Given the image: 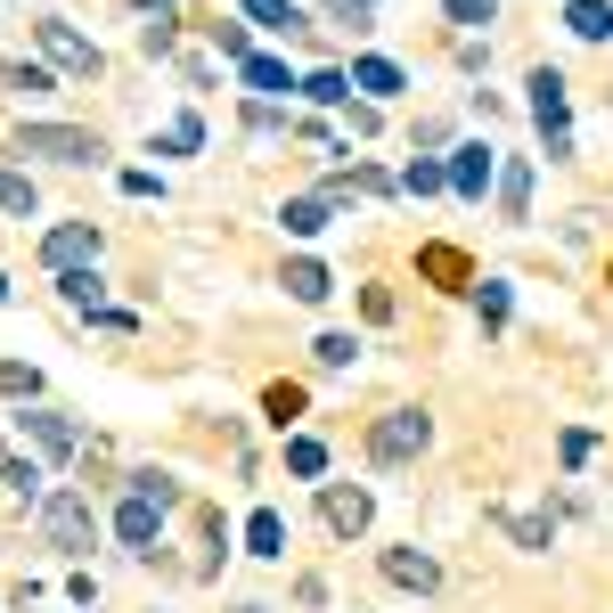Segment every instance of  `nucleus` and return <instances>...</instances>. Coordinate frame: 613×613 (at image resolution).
Segmentation results:
<instances>
[{
    "mask_svg": "<svg viewBox=\"0 0 613 613\" xmlns=\"http://www.w3.org/2000/svg\"><path fill=\"white\" fill-rule=\"evenodd\" d=\"M17 156H50V164H98L107 147H98V132H74V123H25V132H17Z\"/></svg>",
    "mask_w": 613,
    "mask_h": 613,
    "instance_id": "f257e3e1",
    "label": "nucleus"
},
{
    "mask_svg": "<svg viewBox=\"0 0 613 613\" xmlns=\"http://www.w3.org/2000/svg\"><path fill=\"white\" fill-rule=\"evenodd\" d=\"M41 532L66 548V557H82V548L98 540V516H91V499H82V491H50V499H41Z\"/></svg>",
    "mask_w": 613,
    "mask_h": 613,
    "instance_id": "f03ea898",
    "label": "nucleus"
},
{
    "mask_svg": "<svg viewBox=\"0 0 613 613\" xmlns=\"http://www.w3.org/2000/svg\"><path fill=\"white\" fill-rule=\"evenodd\" d=\"M434 441L426 426V409H393V417H376V434H368V450H376V467H401V458H417Z\"/></svg>",
    "mask_w": 613,
    "mask_h": 613,
    "instance_id": "7ed1b4c3",
    "label": "nucleus"
},
{
    "mask_svg": "<svg viewBox=\"0 0 613 613\" xmlns=\"http://www.w3.org/2000/svg\"><path fill=\"white\" fill-rule=\"evenodd\" d=\"M532 115H540V132H548V156H564L573 132H564V74H557V66L532 74Z\"/></svg>",
    "mask_w": 613,
    "mask_h": 613,
    "instance_id": "20e7f679",
    "label": "nucleus"
},
{
    "mask_svg": "<svg viewBox=\"0 0 613 613\" xmlns=\"http://www.w3.org/2000/svg\"><path fill=\"white\" fill-rule=\"evenodd\" d=\"M33 41H41V50H50V58H58L66 74H98V66H107V58H98L91 41H82V33L66 25V17H50V25H33Z\"/></svg>",
    "mask_w": 613,
    "mask_h": 613,
    "instance_id": "39448f33",
    "label": "nucleus"
},
{
    "mask_svg": "<svg viewBox=\"0 0 613 613\" xmlns=\"http://www.w3.org/2000/svg\"><path fill=\"white\" fill-rule=\"evenodd\" d=\"M320 516H328V532H368V491H361V482H328V491H320Z\"/></svg>",
    "mask_w": 613,
    "mask_h": 613,
    "instance_id": "423d86ee",
    "label": "nucleus"
},
{
    "mask_svg": "<svg viewBox=\"0 0 613 613\" xmlns=\"http://www.w3.org/2000/svg\"><path fill=\"white\" fill-rule=\"evenodd\" d=\"M41 253H50V270H82L98 253V229L91 221H66V229H50V238H41Z\"/></svg>",
    "mask_w": 613,
    "mask_h": 613,
    "instance_id": "0eeeda50",
    "label": "nucleus"
},
{
    "mask_svg": "<svg viewBox=\"0 0 613 613\" xmlns=\"http://www.w3.org/2000/svg\"><path fill=\"white\" fill-rule=\"evenodd\" d=\"M417 270H426L434 287H475V262L458 246H417Z\"/></svg>",
    "mask_w": 613,
    "mask_h": 613,
    "instance_id": "6e6552de",
    "label": "nucleus"
},
{
    "mask_svg": "<svg viewBox=\"0 0 613 613\" xmlns=\"http://www.w3.org/2000/svg\"><path fill=\"white\" fill-rule=\"evenodd\" d=\"M246 557H287V516L279 507H253L246 516Z\"/></svg>",
    "mask_w": 613,
    "mask_h": 613,
    "instance_id": "1a4fd4ad",
    "label": "nucleus"
},
{
    "mask_svg": "<svg viewBox=\"0 0 613 613\" xmlns=\"http://www.w3.org/2000/svg\"><path fill=\"white\" fill-rule=\"evenodd\" d=\"M385 581H401V589H417V598H426L441 573H434V557H417V548H385Z\"/></svg>",
    "mask_w": 613,
    "mask_h": 613,
    "instance_id": "9d476101",
    "label": "nucleus"
},
{
    "mask_svg": "<svg viewBox=\"0 0 613 613\" xmlns=\"http://www.w3.org/2000/svg\"><path fill=\"white\" fill-rule=\"evenodd\" d=\"M156 523H164V507L132 491V499H123V516H115V532L132 540V548H147V540H156Z\"/></svg>",
    "mask_w": 613,
    "mask_h": 613,
    "instance_id": "9b49d317",
    "label": "nucleus"
},
{
    "mask_svg": "<svg viewBox=\"0 0 613 613\" xmlns=\"http://www.w3.org/2000/svg\"><path fill=\"white\" fill-rule=\"evenodd\" d=\"M482 180H491V147H458L450 188H458V197H482Z\"/></svg>",
    "mask_w": 613,
    "mask_h": 613,
    "instance_id": "f8f14e48",
    "label": "nucleus"
},
{
    "mask_svg": "<svg viewBox=\"0 0 613 613\" xmlns=\"http://www.w3.org/2000/svg\"><path fill=\"white\" fill-rule=\"evenodd\" d=\"M287 294H294V303H328L335 279H328L320 262H287Z\"/></svg>",
    "mask_w": 613,
    "mask_h": 613,
    "instance_id": "ddd939ff",
    "label": "nucleus"
},
{
    "mask_svg": "<svg viewBox=\"0 0 613 613\" xmlns=\"http://www.w3.org/2000/svg\"><path fill=\"white\" fill-rule=\"evenodd\" d=\"M25 434H33V441H41L50 458H66V450H74V426H66L58 409H33V417H25Z\"/></svg>",
    "mask_w": 613,
    "mask_h": 613,
    "instance_id": "4468645a",
    "label": "nucleus"
},
{
    "mask_svg": "<svg viewBox=\"0 0 613 613\" xmlns=\"http://www.w3.org/2000/svg\"><path fill=\"white\" fill-rule=\"evenodd\" d=\"M352 91L393 98V91H401V66H393V58H361V66H352Z\"/></svg>",
    "mask_w": 613,
    "mask_h": 613,
    "instance_id": "2eb2a0df",
    "label": "nucleus"
},
{
    "mask_svg": "<svg viewBox=\"0 0 613 613\" xmlns=\"http://www.w3.org/2000/svg\"><path fill=\"white\" fill-rule=\"evenodd\" d=\"M246 17H253V25H270V33H303V9H294V0H246Z\"/></svg>",
    "mask_w": 613,
    "mask_h": 613,
    "instance_id": "dca6fc26",
    "label": "nucleus"
},
{
    "mask_svg": "<svg viewBox=\"0 0 613 613\" xmlns=\"http://www.w3.org/2000/svg\"><path fill=\"white\" fill-rule=\"evenodd\" d=\"M564 25H573L581 41H605V33H613V9H605V0H573V9H564Z\"/></svg>",
    "mask_w": 613,
    "mask_h": 613,
    "instance_id": "f3484780",
    "label": "nucleus"
},
{
    "mask_svg": "<svg viewBox=\"0 0 613 613\" xmlns=\"http://www.w3.org/2000/svg\"><path fill=\"white\" fill-rule=\"evenodd\" d=\"M279 221L294 229V238H320V229H328V197H294V205H287Z\"/></svg>",
    "mask_w": 613,
    "mask_h": 613,
    "instance_id": "a211bd4d",
    "label": "nucleus"
},
{
    "mask_svg": "<svg viewBox=\"0 0 613 613\" xmlns=\"http://www.w3.org/2000/svg\"><path fill=\"white\" fill-rule=\"evenodd\" d=\"M499 205H507V221H523V205H532V164H507V180H499Z\"/></svg>",
    "mask_w": 613,
    "mask_h": 613,
    "instance_id": "6ab92c4d",
    "label": "nucleus"
},
{
    "mask_svg": "<svg viewBox=\"0 0 613 613\" xmlns=\"http://www.w3.org/2000/svg\"><path fill=\"white\" fill-rule=\"evenodd\" d=\"M0 482H9L17 499H41V467L33 458H0Z\"/></svg>",
    "mask_w": 613,
    "mask_h": 613,
    "instance_id": "aec40b11",
    "label": "nucleus"
},
{
    "mask_svg": "<svg viewBox=\"0 0 613 613\" xmlns=\"http://www.w3.org/2000/svg\"><path fill=\"white\" fill-rule=\"evenodd\" d=\"M246 91H294L279 58H246Z\"/></svg>",
    "mask_w": 613,
    "mask_h": 613,
    "instance_id": "412c9836",
    "label": "nucleus"
},
{
    "mask_svg": "<svg viewBox=\"0 0 613 613\" xmlns=\"http://www.w3.org/2000/svg\"><path fill=\"white\" fill-rule=\"evenodd\" d=\"M344 91H352V82H344V74H335V66H320V74H311V82H303V98H320V107H335V98H344Z\"/></svg>",
    "mask_w": 613,
    "mask_h": 613,
    "instance_id": "4be33fe9",
    "label": "nucleus"
},
{
    "mask_svg": "<svg viewBox=\"0 0 613 613\" xmlns=\"http://www.w3.org/2000/svg\"><path fill=\"white\" fill-rule=\"evenodd\" d=\"M132 491H139V499H156V507H173V499H180V491H173V475H156V467H139V475H132Z\"/></svg>",
    "mask_w": 613,
    "mask_h": 613,
    "instance_id": "5701e85b",
    "label": "nucleus"
},
{
    "mask_svg": "<svg viewBox=\"0 0 613 613\" xmlns=\"http://www.w3.org/2000/svg\"><path fill=\"white\" fill-rule=\"evenodd\" d=\"M0 214H33V180H17V173H0Z\"/></svg>",
    "mask_w": 613,
    "mask_h": 613,
    "instance_id": "b1692460",
    "label": "nucleus"
},
{
    "mask_svg": "<svg viewBox=\"0 0 613 613\" xmlns=\"http://www.w3.org/2000/svg\"><path fill=\"white\" fill-rule=\"evenodd\" d=\"M401 188H417V197H434V188H450V173H441V164H409V173H401Z\"/></svg>",
    "mask_w": 613,
    "mask_h": 613,
    "instance_id": "393cba45",
    "label": "nucleus"
},
{
    "mask_svg": "<svg viewBox=\"0 0 613 613\" xmlns=\"http://www.w3.org/2000/svg\"><path fill=\"white\" fill-rule=\"evenodd\" d=\"M262 409H270V417H279V426H287V417L303 409V385H270V393H262Z\"/></svg>",
    "mask_w": 613,
    "mask_h": 613,
    "instance_id": "a878e982",
    "label": "nucleus"
},
{
    "mask_svg": "<svg viewBox=\"0 0 613 613\" xmlns=\"http://www.w3.org/2000/svg\"><path fill=\"white\" fill-rule=\"evenodd\" d=\"M66 303L74 311H98V279H91V270H66Z\"/></svg>",
    "mask_w": 613,
    "mask_h": 613,
    "instance_id": "bb28decb",
    "label": "nucleus"
},
{
    "mask_svg": "<svg viewBox=\"0 0 613 613\" xmlns=\"http://www.w3.org/2000/svg\"><path fill=\"white\" fill-rule=\"evenodd\" d=\"M197 139H205V123H197V115H173V132H164V147H173V156H188Z\"/></svg>",
    "mask_w": 613,
    "mask_h": 613,
    "instance_id": "cd10ccee",
    "label": "nucleus"
},
{
    "mask_svg": "<svg viewBox=\"0 0 613 613\" xmlns=\"http://www.w3.org/2000/svg\"><path fill=\"white\" fill-rule=\"evenodd\" d=\"M441 9H450L458 25H491V17H499V0H441Z\"/></svg>",
    "mask_w": 613,
    "mask_h": 613,
    "instance_id": "c85d7f7f",
    "label": "nucleus"
},
{
    "mask_svg": "<svg viewBox=\"0 0 613 613\" xmlns=\"http://www.w3.org/2000/svg\"><path fill=\"white\" fill-rule=\"evenodd\" d=\"M287 467H294V475H320L328 450H320V441H287Z\"/></svg>",
    "mask_w": 613,
    "mask_h": 613,
    "instance_id": "c756f323",
    "label": "nucleus"
},
{
    "mask_svg": "<svg viewBox=\"0 0 613 613\" xmlns=\"http://www.w3.org/2000/svg\"><path fill=\"white\" fill-rule=\"evenodd\" d=\"M320 361L328 368H352V361H361V344H352V335H320Z\"/></svg>",
    "mask_w": 613,
    "mask_h": 613,
    "instance_id": "7c9ffc66",
    "label": "nucleus"
},
{
    "mask_svg": "<svg viewBox=\"0 0 613 613\" xmlns=\"http://www.w3.org/2000/svg\"><path fill=\"white\" fill-rule=\"evenodd\" d=\"M507 532H516L523 548H548V523H540V516H507Z\"/></svg>",
    "mask_w": 613,
    "mask_h": 613,
    "instance_id": "2f4dec72",
    "label": "nucleus"
},
{
    "mask_svg": "<svg viewBox=\"0 0 613 613\" xmlns=\"http://www.w3.org/2000/svg\"><path fill=\"white\" fill-rule=\"evenodd\" d=\"M9 91H25V98H41V91H50V74H41V66H9Z\"/></svg>",
    "mask_w": 613,
    "mask_h": 613,
    "instance_id": "473e14b6",
    "label": "nucleus"
},
{
    "mask_svg": "<svg viewBox=\"0 0 613 613\" xmlns=\"http://www.w3.org/2000/svg\"><path fill=\"white\" fill-rule=\"evenodd\" d=\"M214 41H221V58H238V66L253 58V50H246V25H214Z\"/></svg>",
    "mask_w": 613,
    "mask_h": 613,
    "instance_id": "72a5a7b5",
    "label": "nucleus"
},
{
    "mask_svg": "<svg viewBox=\"0 0 613 613\" xmlns=\"http://www.w3.org/2000/svg\"><path fill=\"white\" fill-rule=\"evenodd\" d=\"M0 393H33V368H17V361H0Z\"/></svg>",
    "mask_w": 613,
    "mask_h": 613,
    "instance_id": "f704fd0d",
    "label": "nucleus"
},
{
    "mask_svg": "<svg viewBox=\"0 0 613 613\" xmlns=\"http://www.w3.org/2000/svg\"><path fill=\"white\" fill-rule=\"evenodd\" d=\"M147 9H156V17H173V0H147Z\"/></svg>",
    "mask_w": 613,
    "mask_h": 613,
    "instance_id": "c9c22d12",
    "label": "nucleus"
},
{
    "mask_svg": "<svg viewBox=\"0 0 613 613\" xmlns=\"http://www.w3.org/2000/svg\"><path fill=\"white\" fill-rule=\"evenodd\" d=\"M238 613H270V605H238Z\"/></svg>",
    "mask_w": 613,
    "mask_h": 613,
    "instance_id": "e433bc0d",
    "label": "nucleus"
},
{
    "mask_svg": "<svg viewBox=\"0 0 613 613\" xmlns=\"http://www.w3.org/2000/svg\"><path fill=\"white\" fill-rule=\"evenodd\" d=\"M0 294H9V279H0Z\"/></svg>",
    "mask_w": 613,
    "mask_h": 613,
    "instance_id": "4c0bfd02",
    "label": "nucleus"
}]
</instances>
